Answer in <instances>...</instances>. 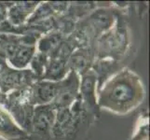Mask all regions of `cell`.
Wrapping results in <instances>:
<instances>
[{"label": "cell", "mask_w": 150, "mask_h": 140, "mask_svg": "<svg viewBox=\"0 0 150 140\" xmlns=\"http://www.w3.org/2000/svg\"><path fill=\"white\" fill-rule=\"evenodd\" d=\"M97 93L99 108L120 115L136 109L146 96L141 77L127 67L109 77Z\"/></svg>", "instance_id": "6da1fadb"}, {"label": "cell", "mask_w": 150, "mask_h": 140, "mask_svg": "<svg viewBox=\"0 0 150 140\" xmlns=\"http://www.w3.org/2000/svg\"><path fill=\"white\" fill-rule=\"evenodd\" d=\"M130 35L126 21L120 14L116 15L113 26L102 34L94 42L95 59H113L118 61L129 48Z\"/></svg>", "instance_id": "7a4b0ae2"}, {"label": "cell", "mask_w": 150, "mask_h": 140, "mask_svg": "<svg viewBox=\"0 0 150 140\" xmlns=\"http://www.w3.org/2000/svg\"><path fill=\"white\" fill-rule=\"evenodd\" d=\"M0 105L6 109L18 125L28 134L32 130V119L35 106L32 104L31 88L0 92Z\"/></svg>", "instance_id": "3957f363"}, {"label": "cell", "mask_w": 150, "mask_h": 140, "mask_svg": "<svg viewBox=\"0 0 150 140\" xmlns=\"http://www.w3.org/2000/svg\"><path fill=\"white\" fill-rule=\"evenodd\" d=\"M55 116L56 109L51 104L35 106L29 140H51L50 133Z\"/></svg>", "instance_id": "277c9868"}, {"label": "cell", "mask_w": 150, "mask_h": 140, "mask_svg": "<svg viewBox=\"0 0 150 140\" xmlns=\"http://www.w3.org/2000/svg\"><path fill=\"white\" fill-rule=\"evenodd\" d=\"M39 80L31 69L9 68L0 75V92L8 93L11 91L24 89Z\"/></svg>", "instance_id": "5b68a950"}, {"label": "cell", "mask_w": 150, "mask_h": 140, "mask_svg": "<svg viewBox=\"0 0 150 140\" xmlns=\"http://www.w3.org/2000/svg\"><path fill=\"white\" fill-rule=\"evenodd\" d=\"M79 96L88 115L94 119L99 117L100 108L97 104V80L91 69L80 77Z\"/></svg>", "instance_id": "8992f818"}, {"label": "cell", "mask_w": 150, "mask_h": 140, "mask_svg": "<svg viewBox=\"0 0 150 140\" xmlns=\"http://www.w3.org/2000/svg\"><path fill=\"white\" fill-rule=\"evenodd\" d=\"M80 77L75 71L69 70L68 74L60 81L59 91L55 99L51 103L55 109L70 107L79 96Z\"/></svg>", "instance_id": "52a82bcc"}, {"label": "cell", "mask_w": 150, "mask_h": 140, "mask_svg": "<svg viewBox=\"0 0 150 140\" xmlns=\"http://www.w3.org/2000/svg\"><path fill=\"white\" fill-rule=\"evenodd\" d=\"M60 81L38 80L31 86L32 104L34 106L51 104L59 91Z\"/></svg>", "instance_id": "ba28073f"}, {"label": "cell", "mask_w": 150, "mask_h": 140, "mask_svg": "<svg viewBox=\"0 0 150 140\" xmlns=\"http://www.w3.org/2000/svg\"><path fill=\"white\" fill-rule=\"evenodd\" d=\"M94 60L95 53L93 47L79 48L75 50L74 53L71 54L67 61V66L69 70L75 71L77 75L81 77L91 70Z\"/></svg>", "instance_id": "9c48e42d"}, {"label": "cell", "mask_w": 150, "mask_h": 140, "mask_svg": "<svg viewBox=\"0 0 150 140\" xmlns=\"http://www.w3.org/2000/svg\"><path fill=\"white\" fill-rule=\"evenodd\" d=\"M0 137L5 140H29V134L23 130L10 114L0 105Z\"/></svg>", "instance_id": "30bf717a"}, {"label": "cell", "mask_w": 150, "mask_h": 140, "mask_svg": "<svg viewBox=\"0 0 150 140\" xmlns=\"http://www.w3.org/2000/svg\"><path fill=\"white\" fill-rule=\"evenodd\" d=\"M40 2H13L8 9L7 20L13 26H23Z\"/></svg>", "instance_id": "8fae6325"}, {"label": "cell", "mask_w": 150, "mask_h": 140, "mask_svg": "<svg viewBox=\"0 0 150 140\" xmlns=\"http://www.w3.org/2000/svg\"><path fill=\"white\" fill-rule=\"evenodd\" d=\"M35 53H37V45L20 43L15 48L13 53L7 58V62L11 68L24 69L30 65Z\"/></svg>", "instance_id": "7c38bea8"}, {"label": "cell", "mask_w": 150, "mask_h": 140, "mask_svg": "<svg viewBox=\"0 0 150 140\" xmlns=\"http://www.w3.org/2000/svg\"><path fill=\"white\" fill-rule=\"evenodd\" d=\"M69 68L67 66V62L60 59L49 58L41 80H49L54 82L61 81L67 76Z\"/></svg>", "instance_id": "4fadbf2b"}, {"label": "cell", "mask_w": 150, "mask_h": 140, "mask_svg": "<svg viewBox=\"0 0 150 140\" xmlns=\"http://www.w3.org/2000/svg\"><path fill=\"white\" fill-rule=\"evenodd\" d=\"M64 38H65L63 35L56 32V31H52V32L46 34L38 40V51L50 56L60 46Z\"/></svg>", "instance_id": "5bb4252c"}, {"label": "cell", "mask_w": 150, "mask_h": 140, "mask_svg": "<svg viewBox=\"0 0 150 140\" xmlns=\"http://www.w3.org/2000/svg\"><path fill=\"white\" fill-rule=\"evenodd\" d=\"M56 16L52 8H51L50 2H45V3H39L38 6L35 8L34 12L31 14V16L27 19L26 23L24 25H30L35 23L40 22L46 19H49L50 17ZM57 17V16H56Z\"/></svg>", "instance_id": "9a60e30c"}, {"label": "cell", "mask_w": 150, "mask_h": 140, "mask_svg": "<svg viewBox=\"0 0 150 140\" xmlns=\"http://www.w3.org/2000/svg\"><path fill=\"white\" fill-rule=\"evenodd\" d=\"M149 117L147 113L140 115L132 137L130 140H148Z\"/></svg>", "instance_id": "2e32d148"}, {"label": "cell", "mask_w": 150, "mask_h": 140, "mask_svg": "<svg viewBox=\"0 0 150 140\" xmlns=\"http://www.w3.org/2000/svg\"><path fill=\"white\" fill-rule=\"evenodd\" d=\"M48 61H49V56L44 53H41L39 51H37L35 53L32 61H31L30 69L38 77V80H41V77H42Z\"/></svg>", "instance_id": "e0dca14e"}, {"label": "cell", "mask_w": 150, "mask_h": 140, "mask_svg": "<svg viewBox=\"0 0 150 140\" xmlns=\"http://www.w3.org/2000/svg\"><path fill=\"white\" fill-rule=\"evenodd\" d=\"M13 4L12 3H6V2H0V23L4 22L7 20V15H8V8Z\"/></svg>", "instance_id": "ac0fdd59"}, {"label": "cell", "mask_w": 150, "mask_h": 140, "mask_svg": "<svg viewBox=\"0 0 150 140\" xmlns=\"http://www.w3.org/2000/svg\"><path fill=\"white\" fill-rule=\"evenodd\" d=\"M9 68L7 60L4 58L2 55H0V75L3 74L5 71H7Z\"/></svg>", "instance_id": "d6986e66"}]
</instances>
